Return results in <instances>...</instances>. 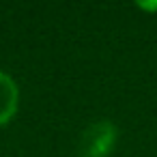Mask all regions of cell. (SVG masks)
Listing matches in <instances>:
<instances>
[{"instance_id":"2","label":"cell","mask_w":157,"mask_h":157,"mask_svg":"<svg viewBox=\"0 0 157 157\" xmlns=\"http://www.w3.org/2000/svg\"><path fill=\"white\" fill-rule=\"evenodd\" d=\"M20 108V88L17 82L0 69V127H5L7 123L13 121Z\"/></svg>"},{"instance_id":"1","label":"cell","mask_w":157,"mask_h":157,"mask_svg":"<svg viewBox=\"0 0 157 157\" xmlns=\"http://www.w3.org/2000/svg\"><path fill=\"white\" fill-rule=\"evenodd\" d=\"M118 142V129L112 121H95L90 123L82 136H80V144H78V155L80 157H110V153L114 151Z\"/></svg>"},{"instance_id":"3","label":"cell","mask_w":157,"mask_h":157,"mask_svg":"<svg viewBox=\"0 0 157 157\" xmlns=\"http://www.w3.org/2000/svg\"><path fill=\"white\" fill-rule=\"evenodd\" d=\"M142 9H146V11H157V5H140Z\"/></svg>"}]
</instances>
